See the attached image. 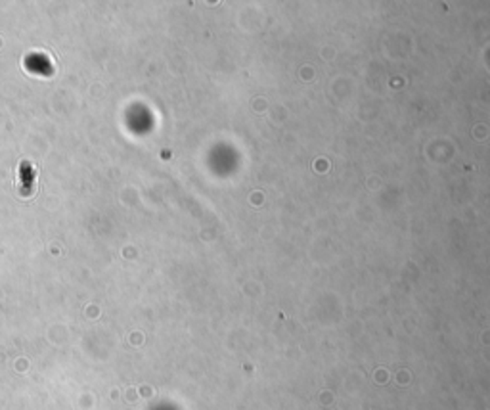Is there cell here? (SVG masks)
Returning <instances> with one entry per match:
<instances>
[{"instance_id": "cell-1", "label": "cell", "mask_w": 490, "mask_h": 410, "mask_svg": "<svg viewBox=\"0 0 490 410\" xmlns=\"http://www.w3.org/2000/svg\"><path fill=\"white\" fill-rule=\"evenodd\" d=\"M36 178L39 171L31 161H21L18 165V175H16V186L21 198H31L36 190Z\"/></svg>"}]
</instances>
